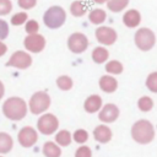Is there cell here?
I'll return each mask as SVG.
<instances>
[{"label": "cell", "instance_id": "cell-20", "mask_svg": "<svg viewBox=\"0 0 157 157\" xmlns=\"http://www.w3.org/2000/svg\"><path fill=\"white\" fill-rule=\"evenodd\" d=\"M105 17H107L105 12L103 10H101V9H96L93 11H91L90 15H88L90 21L93 25H101V23H103V21L105 20Z\"/></svg>", "mask_w": 157, "mask_h": 157}, {"label": "cell", "instance_id": "cell-19", "mask_svg": "<svg viewBox=\"0 0 157 157\" xmlns=\"http://www.w3.org/2000/svg\"><path fill=\"white\" fill-rule=\"evenodd\" d=\"M43 153L47 157H60L61 151L54 142H47L43 146Z\"/></svg>", "mask_w": 157, "mask_h": 157}, {"label": "cell", "instance_id": "cell-4", "mask_svg": "<svg viewBox=\"0 0 157 157\" xmlns=\"http://www.w3.org/2000/svg\"><path fill=\"white\" fill-rule=\"evenodd\" d=\"M135 43L141 50H150L156 43V37L153 32L148 28H141L135 34Z\"/></svg>", "mask_w": 157, "mask_h": 157}, {"label": "cell", "instance_id": "cell-10", "mask_svg": "<svg viewBox=\"0 0 157 157\" xmlns=\"http://www.w3.org/2000/svg\"><path fill=\"white\" fill-rule=\"evenodd\" d=\"M96 38L104 45H112L117 40V32L110 27H98L96 29Z\"/></svg>", "mask_w": 157, "mask_h": 157}, {"label": "cell", "instance_id": "cell-25", "mask_svg": "<svg viewBox=\"0 0 157 157\" xmlns=\"http://www.w3.org/2000/svg\"><path fill=\"white\" fill-rule=\"evenodd\" d=\"M56 85L59 86L60 90L63 91H67L72 87V80L69 77V76H60L58 80H56Z\"/></svg>", "mask_w": 157, "mask_h": 157}, {"label": "cell", "instance_id": "cell-11", "mask_svg": "<svg viewBox=\"0 0 157 157\" xmlns=\"http://www.w3.org/2000/svg\"><path fill=\"white\" fill-rule=\"evenodd\" d=\"M37 139H38L37 132L31 126H26V128H23L18 132V141H20V144L23 147H31V146H33L36 144Z\"/></svg>", "mask_w": 157, "mask_h": 157}, {"label": "cell", "instance_id": "cell-6", "mask_svg": "<svg viewBox=\"0 0 157 157\" xmlns=\"http://www.w3.org/2000/svg\"><path fill=\"white\" fill-rule=\"evenodd\" d=\"M67 47L72 53L80 54L85 52L88 47V39L82 33H72L67 39Z\"/></svg>", "mask_w": 157, "mask_h": 157}, {"label": "cell", "instance_id": "cell-30", "mask_svg": "<svg viewBox=\"0 0 157 157\" xmlns=\"http://www.w3.org/2000/svg\"><path fill=\"white\" fill-rule=\"evenodd\" d=\"M39 29V25L37 21L34 20H29L26 22V32L28 34H33V33H37Z\"/></svg>", "mask_w": 157, "mask_h": 157}, {"label": "cell", "instance_id": "cell-34", "mask_svg": "<svg viewBox=\"0 0 157 157\" xmlns=\"http://www.w3.org/2000/svg\"><path fill=\"white\" fill-rule=\"evenodd\" d=\"M75 157H91V150L87 146H82L76 151Z\"/></svg>", "mask_w": 157, "mask_h": 157}, {"label": "cell", "instance_id": "cell-33", "mask_svg": "<svg viewBox=\"0 0 157 157\" xmlns=\"http://www.w3.org/2000/svg\"><path fill=\"white\" fill-rule=\"evenodd\" d=\"M9 34V25L6 21L4 20H0V40L1 39H5Z\"/></svg>", "mask_w": 157, "mask_h": 157}, {"label": "cell", "instance_id": "cell-26", "mask_svg": "<svg viewBox=\"0 0 157 157\" xmlns=\"http://www.w3.org/2000/svg\"><path fill=\"white\" fill-rule=\"evenodd\" d=\"M146 86L150 91L157 93V72H152L148 75L147 80H146Z\"/></svg>", "mask_w": 157, "mask_h": 157}, {"label": "cell", "instance_id": "cell-2", "mask_svg": "<svg viewBox=\"0 0 157 157\" xmlns=\"http://www.w3.org/2000/svg\"><path fill=\"white\" fill-rule=\"evenodd\" d=\"M131 136L139 144H148L155 136L153 125L147 120H139L132 125Z\"/></svg>", "mask_w": 157, "mask_h": 157}, {"label": "cell", "instance_id": "cell-36", "mask_svg": "<svg viewBox=\"0 0 157 157\" xmlns=\"http://www.w3.org/2000/svg\"><path fill=\"white\" fill-rule=\"evenodd\" d=\"M4 91H5L4 85H2V82L0 81V99H1V98H2V96H4Z\"/></svg>", "mask_w": 157, "mask_h": 157}, {"label": "cell", "instance_id": "cell-37", "mask_svg": "<svg viewBox=\"0 0 157 157\" xmlns=\"http://www.w3.org/2000/svg\"><path fill=\"white\" fill-rule=\"evenodd\" d=\"M94 2H97V4H103V2H105V1H108V0H93Z\"/></svg>", "mask_w": 157, "mask_h": 157}, {"label": "cell", "instance_id": "cell-32", "mask_svg": "<svg viewBox=\"0 0 157 157\" xmlns=\"http://www.w3.org/2000/svg\"><path fill=\"white\" fill-rule=\"evenodd\" d=\"M36 4H37V0H18V6L23 10H29L34 7Z\"/></svg>", "mask_w": 157, "mask_h": 157}, {"label": "cell", "instance_id": "cell-16", "mask_svg": "<svg viewBox=\"0 0 157 157\" xmlns=\"http://www.w3.org/2000/svg\"><path fill=\"white\" fill-rule=\"evenodd\" d=\"M101 105H102V99H101V97L97 96V94L90 96V97L86 99V102H85V109H86V112H88V113H94V112H97V110L101 108Z\"/></svg>", "mask_w": 157, "mask_h": 157}, {"label": "cell", "instance_id": "cell-29", "mask_svg": "<svg viewBox=\"0 0 157 157\" xmlns=\"http://www.w3.org/2000/svg\"><path fill=\"white\" fill-rule=\"evenodd\" d=\"M12 10V4L10 0H0V16L10 13Z\"/></svg>", "mask_w": 157, "mask_h": 157}, {"label": "cell", "instance_id": "cell-3", "mask_svg": "<svg viewBox=\"0 0 157 157\" xmlns=\"http://www.w3.org/2000/svg\"><path fill=\"white\" fill-rule=\"evenodd\" d=\"M65 20H66V13H65L64 9L60 7V6H52V7H49L45 11L44 16H43L44 25L48 28H52V29L61 27L64 25Z\"/></svg>", "mask_w": 157, "mask_h": 157}, {"label": "cell", "instance_id": "cell-15", "mask_svg": "<svg viewBox=\"0 0 157 157\" xmlns=\"http://www.w3.org/2000/svg\"><path fill=\"white\" fill-rule=\"evenodd\" d=\"M99 87H101L102 91H104L107 93H110V92H114L117 90L118 82L112 76H102L101 80H99Z\"/></svg>", "mask_w": 157, "mask_h": 157}, {"label": "cell", "instance_id": "cell-22", "mask_svg": "<svg viewBox=\"0 0 157 157\" xmlns=\"http://www.w3.org/2000/svg\"><path fill=\"white\" fill-rule=\"evenodd\" d=\"M70 11L74 16L80 17L86 12V5L82 1H74L70 6Z\"/></svg>", "mask_w": 157, "mask_h": 157}, {"label": "cell", "instance_id": "cell-5", "mask_svg": "<svg viewBox=\"0 0 157 157\" xmlns=\"http://www.w3.org/2000/svg\"><path fill=\"white\" fill-rule=\"evenodd\" d=\"M50 105V97L45 92H37L29 101V108L33 114H40Z\"/></svg>", "mask_w": 157, "mask_h": 157}, {"label": "cell", "instance_id": "cell-18", "mask_svg": "<svg viewBox=\"0 0 157 157\" xmlns=\"http://www.w3.org/2000/svg\"><path fill=\"white\" fill-rule=\"evenodd\" d=\"M12 148V139L9 134L0 132V153H7Z\"/></svg>", "mask_w": 157, "mask_h": 157}, {"label": "cell", "instance_id": "cell-35", "mask_svg": "<svg viewBox=\"0 0 157 157\" xmlns=\"http://www.w3.org/2000/svg\"><path fill=\"white\" fill-rule=\"evenodd\" d=\"M6 50H7V47L2 42H0V56H2L6 53Z\"/></svg>", "mask_w": 157, "mask_h": 157}, {"label": "cell", "instance_id": "cell-12", "mask_svg": "<svg viewBox=\"0 0 157 157\" xmlns=\"http://www.w3.org/2000/svg\"><path fill=\"white\" fill-rule=\"evenodd\" d=\"M119 115V109L114 104H105L99 113V119L105 123L114 121Z\"/></svg>", "mask_w": 157, "mask_h": 157}, {"label": "cell", "instance_id": "cell-31", "mask_svg": "<svg viewBox=\"0 0 157 157\" xmlns=\"http://www.w3.org/2000/svg\"><path fill=\"white\" fill-rule=\"evenodd\" d=\"M87 139H88V134H87V131H85V130H77V131H75V134H74V140H75L76 142H78V144L85 142Z\"/></svg>", "mask_w": 157, "mask_h": 157}, {"label": "cell", "instance_id": "cell-9", "mask_svg": "<svg viewBox=\"0 0 157 157\" xmlns=\"http://www.w3.org/2000/svg\"><path fill=\"white\" fill-rule=\"evenodd\" d=\"M25 48L32 53H39L44 49L45 45V39L43 36L38 34V33H33V34H28L25 38Z\"/></svg>", "mask_w": 157, "mask_h": 157}, {"label": "cell", "instance_id": "cell-7", "mask_svg": "<svg viewBox=\"0 0 157 157\" xmlns=\"http://www.w3.org/2000/svg\"><path fill=\"white\" fill-rule=\"evenodd\" d=\"M32 64V58L29 54L25 53V52H15L11 58L9 59V61L6 63L7 66H13V67H17V69H27Z\"/></svg>", "mask_w": 157, "mask_h": 157}, {"label": "cell", "instance_id": "cell-13", "mask_svg": "<svg viewBox=\"0 0 157 157\" xmlns=\"http://www.w3.org/2000/svg\"><path fill=\"white\" fill-rule=\"evenodd\" d=\"M123 22L126 27H130V28H134V27H137L141 22V15L137 10H129L124 13L123 16Z\"/></svg>", "mask_w": 157, "mask_h": 157}, {"label": "cell", "instance_id": "cell-28", "mask_svg": "<svg viewBox=\"0 0 157 157\" xmlns=\"http://www.w3.org/2000/svg\"><path fill=\"white\" fill-rule=\"evenodd\" d=\"M152 105H153V102L150 97H142L139 101V108L144 112H148L152 108Z\"/></svg>", "mask_w": 157, "mask_h": 157}, {"label": "cell", "instance_id": "cell-14", "mask_svg": "<svg viewBox=\"0 0 157 157\" xmlns=\"http://www.w3.org/2000/svg\"><path fill=\"white\" fill-rule=\"evenodd\" d=\"M94 137L98 142H102V144H105L108 142L110 139H112V131L108 126L105 125H99L94 129Z\"/></svg>", "mask_w": 157, "mask_h": 157}, {"label": "cell", "instance_id": "cell-17", "mask_svg": "<svg viewBox=\"0 0 157 157\" xmlns=\"http://www.w3.org/2000/svg\"><path fill=\"white\" fill-rule=\"evenodd\" d=\"M109 56V53L107 49H104L103 47H97L93 52H92V59L94 63L97 64H102L104 63Z\"/></svg>", "mask_w": 157, "mask_h": 157}, {"label": "cell", "instance_id": "cell-8", "mask_svg": "<svg viewBox=\"0 0 157 157\" xmlns=\"http://www.w3.org/2000/svg\"><path fill=\"white\" fill-rule=\"evenodd\" d=\"M58 125H59V121L56 117H54L53 114H44L38 120V129L40 132L45 135L53 134L58 129Z\"/></svg>", "mask_w": 157, "mask_h": 157}, {"label": "cell", "instance_id": "cell-1", "mask_svg": "<svg viewBox=\"0 0 157 157\" xmlns=\"http://www.w3.org/2000/svg\"><path fill=\"white\" fill-rule=\"evenodd\" d=\"M2 112L5 117L11 120H21L27 113V105L22 98L11 97L5 101L2 105Z\"/></svg>", "mask_w": 157, "mask_h": 157}, {"label": "cell", "instance_id": "cell-21", "mask_svg": "<svg viewBox=\"0 0 157 157\" xmlns=\"http://www.w3.org/2000/svg\"><path fill=\"white\" fill-rule=\"evenodd\" d=\"M129 4V0H108L107 6L113 12H119L123 9H125Z\"/></svg>", "mask_w": 157, "mask_h": 157}, {"label": "cell", "instance_id": "cell-27", "mask_svg": "<svg viewBox=\"0 0 157 157\" xmlns=\"http://www.w3.org/2000/svg\"><path fill=\"white\" fill-rule=\"evenodd\" d=\"M27 13L26 12H18V13H15L12 17H11V23L13 26H20V25H23L26 21H27Z\"/></svg>", "mask_w": 157, "mask_h": 157}, {"label": "cell", "instance_id": "cell-23", "mask_svg": "<svg viewBox=\"0 0 157 157\" xmlns=\"http://www.w3.org/2000/svg\"><path fill=\"white\" fill-rule=\"evenodd\" d=\"M56 142L61 146H67L71 142V134L67 130H61L60 132H58L56 137H55Z\"/></svg>", "mask_w": 157, "mask_h": 157}, {"label": "cell", "instance_id": "cell-24", "mask_svg": "<svg viewBox=\"0 0 157 157\" xmlns=\"http://www.w3.org/2000/svg\"><path fill=\"white\" fill-rule=\"evenodd\" d=\"M105 70H107V72H109V74L118 75V74H121V71H123V65H121L119 61H117V60H112V61H109V63L105 65Z\"/></svg>", "mask_w": 157, "mask_h": 157}]
</instances>
